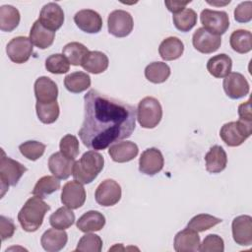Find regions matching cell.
I'll return each instance as SVG.
<instances>
[{
	"mask_svg": "<svg viewBox=\"0 0 252 252\" xmlns=\"http://www.w3.org/2000/svg\"><path fill=\"white\" fill-rule=\"evenodd\" d=\"M104 158L95 151L86 152L73 166V177L82 184H90L102 170Z\"/></svg>",
	"mask_w": 252,
	"mask_h": 252,
	"instance_id": "3957f363",
	"label": "cell"
},
{
	"mask_svg": "<svg viewBox=\"0 0 252 252\" xmlns=\"http://www.w3.org/2000/svg\"><path fill=\"white\" fill-rule=\"evenodd\" d=\"M102 248L101 238L94 233H87L79 240L75 251L80 252H100Z\"/></svg>",
	"mask_w": 252,
	"mask_h": 252,
	"instance_id": "ab89813d",
	"label": "cell"
},
{
	"mask_svg": "<svg viewBox=\"0 0 252 252\" xmlns=\"http://www.w3.org/2000/svg\"><path fill=\"white\" fill-rule=\"evenodd\" d=\"M222 87L226 95L232 99H238L249 94L250 87L246 78L238 72H230L224 77Z\"/></svg>",
	"mask_w": 252,
	"mask_h": 252,
	"instance_id": "5bb4252c",
	"label": "cell"
},
{
	"mask_svg": "<svg viewBox=\"0 0 252 252\" xmlns=\"http://www.w3.org/2000/svg\"><path fill=\"white\" fill-rule=\"evenodd\" d=\"M172 20L177 30L186 32L192 30L197 24V14L193 9L185 8L182 11L173 14Z\"/></svg>",
	"mask_w": 252,
	"mask_h": 252,
	"instance_id": "d590c367",
	"label": "cell"
},
{
	"mask_svg": "<svg viewBox=\"0 0 252 252\" xmlns=\"http://www.w3.org/2000/svg\"><path fill=\"white\" fill-rule=\"evenodd\" d=\"M206 169L210 173H220L226 167L227 156L222 147L215 145L205 156Z\"/></svg>",
	"mask_w": 252,
	"mask_h": 252,
	"instance_id": "603a6c76",
	"label": "cell"
},
{
	"mask_svg": "<svg viewBox=\"0 0 252 252\" xmlns=\"http://www.w3.org/2000/svg\"><path fill=\"white\" fill-rule=\"evenodd\" d=\"M232 68L231 58L224 54L220 53L213 56L207 62V70L215 78H224L230 72Z\"/></svg>",
	"mask_w": 252,
	"mask_h": 252,
	"instance_id": "d4e9b609",
	"label": "cell"
},
{
	"mask_svg": "<svg viewBox=\"0 0 252 252\" xmlns=\"http://www.w3.org/2000/svg\"><path fill=\"white\" fill-rule=\"evenodd\" d=\"M21 16L17 8L11 5L0 7V30L2 32H12L20 24Z\"/></svg>",
	"mask_w": 252,
	"mask_h": 252,
	"instance_id": "f546056e",
	"label": "cell"
},
{
	"mask_svg": "<svg viewBox=\"0 0 252 252\" xmlns=\"http://www.w3.org/2000/svg\"><path fill=\"white\" fill-rule=\"evenodd\" d=\"M108 32L116 37L129 35L134 27V21L130 13L124 10H114L108 15Z\"/></svg>",
	"mask_w": 252,
	"mask_h": 252,
	"instance_id": "ba28073f",
	"label": "cell"
},
{
	"mask_svg": "<svg viewBox=\"0 0 252 252\" xmlns=\"http://www.w3.org/2000/svg\"><path fill=\"white\" fill-rule=\"evenodd\" d=\"M108 57L101 51H90L82 62V67L87 72L99 74L104 72L108 67Z\"/></svg>",
	"mask_w": 252,
	"mask_h": 252,
	"instance_id": "83f0119b",
	"label": "cell"
},
{
	"mask_svg": "<svg viewBox=\"0 0 252 252\" xmlns=\"http://www.w3.org/2000/svg\"><path fill=\"white\" fill-rule=\"evenodd\" d=\"M16 230V226L10 218L0 216V234L2 241L13 236Z\"/></svg>",
	"mask_w": 252,
	"mask_h": 252,
	"instance_id": "f6af8a7d",
	"label": "cell"
},
{
	"mask_svg": "<svg viewBox=\"0 0 252 252\" xmlns=\"http://www.w3.org/2000/svg\"><path fill=\"white\" fill-rule=\"evenodd\" d=\"M176 252H195L200 248V236L197 231L186 227L176 233L173 241Z\"/></svg>",
	"mask_w": 252,
	"mask_h": 252,
	"instance_id": "d6986e66",
	"label": "cell"
},
{
	"mask_svg": "<svg viewBox=\"0 0 252 252\" xmlns=\"http://www.w3.org/2000/svg\"><path fill=\"white\" fill-rule=\"evenodd\" d=\"M68 241V234L63 229L49 228L41 236L40 243L47 252H57L63 249Z\"/></svg>",
	"mask_w": 252,
	"mask_h": 252,
	"instance_id": "7402d4cb",
	"label": "cell"
},
{
	"mask_svg": "<svg viewBox=\"0 0 252 252\" xmlns=\"http://www.w3.org/2000/svg\"><path fill=\"white\" fill-rule=\"evenodd\" d=\"M232 236L236 244L250 246L252 244V218L241 215L233 219L231 223Z\"/></svg>",
	"mask_w": 252,
	"mask_h": 252,
	"instance_id": "2e32d148",
	"label": "cell"
},
{
	"mask_svg": "<svg viewBox=\"0 0 252 252\" xmlns=\"http://www.w3.org/2000/svg\"><path fill=\"white\" fill-rule=\"evenodd\" d=\"M200 20L205 30L218 35L223 34L229 28V18L224 11L205 9L201 12Z\"/></svg>",
	"mask_w": 252,
	"mask_h": 252,
	"instance_id": "52a82bcc",
	"label": "cell"
},
{
	"mask_svg": "<svg viewBox=\"0 0 252 252\" xmlns=\"http://www.w3.org/2000/svg\"><path fill=\"white\" fill-rule=\"evenodd\" d=\"M60 188V181L57 177L54 175H45L42 176L37 180L35 183L33 190H32V195L37 196L41 199L46 198L48 195L54 193Z\"/></svg>",
	"mask_w": 252,
	"mask_h": 252,
	"instance_id": "836d02e7",
	"label": "cell"
},
{
	"mask_svg": "<svg viewBox=\"0 0 252 252\" xmlns=\"http://www.w3.org/2000/svg\"><path fill=\"white\" fill-rule=\"evenodd\" d=\"M161 118L162 107L157 98L146 96L140 100L137 108V119L143 128H155L158 125Z\"/></svg>",
	"mask_w": 252,
	"mask_h": 252,
	"instance_id": "277c9868",
	"label": "cell"
},
{
	"mask_svg": "<svg viewBox=\"0 0 252 252\" xmlns=\"http://www.w3.org/2000/svg\"><path fill=\"white\" fill-rule=\"evenodd\" d=\"M86 201V191L82 183L77 180L68 181L61 191V202L71 210L79 209Z\"/></svg>",
	"mask_w": 252,
	"mask_h": 252,
	"instance_id": "8fae6325",
	"label": "cell"
},
{
	"mask_svg": "<svg viewBox=\"0 0 252 252\" xmlns=\"http://www.w3.org/2000/svg\"><path fill=\"white\" fill-rule=\"evenodd\" d=\"M234 19L238 23H248L252 19V2H241L234 9Z\"/></svg>",
	"mask_w": 252,
	"mask_h": 252,
	"instance_id": "ee69618b",
	"label": "cell"
},
{
	"mask_svg": "<svg viewBox=\"0 0 252 252\" xmlns=\"http://www.w3.org/2000/svg\"><path fill=\"white\" fill-rule=\"evenodd\" d=\"M74 22L80 30L88 33H96L102 28L100 15L91 9H84L77 12L74 16Z\"/></svg>",
	"mask_w": 252,
	"mask_h": 252,
	"instance_id": "e0dca14e",
	"label": "cell"
},
{
	"mask_svg": "<svg viewBox=\"0 0 252 252\" xmlns=\"http://www.w3.org/2000/svg\"><path fill=\"white\" fill-rule=\"evenodd\" d=\"M84 121L78 134L91 150H104L129 138L135 130L134 105L90 90L84 96Z\"/></svg>",
	"mask_w": 252,
	"mask_h": 252,
	"instance_id": "6da1fadb",
	"label": "cell"
},
{
	"mask_svg": "<svg viewBox=\"0 0 252 252\" xmlns=\"http://www.w3.org/2000/svg\"><path fill=\"white\" fill-rule=\"evenodd\" d=\"M164 164V158L161 152L157 148H149L145 150L139 159L140 172L153 176L158 173Z\"/></svg>",
	"mask_w": 252,
	"mask_h": 252,
	"instance_id": "4fadbf2b",
	"label": "cell"
},
{
	"mask_svg": "<svg viewBox=\"0 0 252 252\" xmlns=\"http://www.w3.org/2000/svg\"><path fill=\"white\" fill-rule=\"evenodd\" d=\"M191 1H165L164 4L167 7L168 11L172 12L173 14H176L183 9H185V6L189 4Z\"/></svg>",
	"mask_w": 252,
	"mask_h": 252,
	"instance_id": "7dc6e473",
	"label": "cell"
},
{
	"mask_svg": "<svg viewBox=\"0 0 252 252\" xmlns=\"http://www.w3.org/2000/svg\"><path fill=\"white\" fill-rule=\"evenodd\" d=\"M55 38V32L45 29L39 20H36L30 31V39L39 49H45L52 45Z\"/></svg>",
	"mask_w": 252,
	"mask_h": 252,
	"instance_id": "cb8c5ba5",
	"label": "cell"
},
{
	"mask_svg": "<svg viewBox=\"0 0 252 252\" xmlns=\"http://www.w3.org/2000/svg\"><path fill=\"white\" fill-rule=\"evenodd\" d=\"M229 43L234 51L248 53L252 49V34L246 30H236L230 34Z\"/></svg>",
	"mask_w": 252,
	"mask_h": 252,
	"instance_id": "1f68e13d",
	"label": "cell"
},
{
	"mask_svg": "<svg viewBox=\"0 0 252 252\" xmlns=\"http://www.w3.org/2000/svg\"><path fill=\"white\" fill-rule=\"evenodd\" d=\"M36 114L38 119L44 124H51L55 122L59 116V104L56 101L53 102H36L35 104Z\"/></svg>",
	"mask_w": 252,
	"mask_h": 252,
	"instance_id": "8d00e7d4",
	"label": "cell"
},
{
	"mask_svg": "<svg viewBox=\"0 0 252 252\" xmlns=\"http://www.w3.org/2000/svg\"><path fill=\"white\" fill-rule=\"evenodd\" d=\"M45 68L52 74H65L70 70V63L63 54H52L45 60Z\"/></svg>",
	"mask_w": 252,
	"mask_h": 252,
	"instance_id": "f35d334b",
	"label": "cell"
},
{
	"mask_svg": "<svg viewBox=\"0 0 252 252\" xmlns=\"http://www.w3.org/2000/svg\"><path fill=\"white\" fill-rule=\"evenodd\" d=\"M121 187L113 179H105L96 187L95 202L102 207H110L117 204L121 199Z\"/></svg>",
	"mask_w": 252,
	"mask_h": 252,
	"instance_id": "9c48e42d",
	"label": "cell"
},
{
	"mask_svg": "<svg viewBox=\"0 0 252 252\" xmlns=\"http://www.w3.org/2000/svg\"><path fill=\"white\" fill-rule=\"evenodd\" d=\"M170 76L169 66L160 61H156L149 64L145 68V77L148 81L154 84H160L165 82Z\"/></svg>",
	"mask_w": 252,
	"mask_h": 252,
	"instance_id": "4dcf8cb0",
	"label": "cell"
},
{
	"mask_svg": "<svg viewBox=\"0 0 252 252\" xmlns=\"http://www.w3.org/2000/svg\"><path fill=\"white\" fill-rule=\"evenodd\" d=\"M45 148V145L38 141H27L19 146L21 154L30 160H36L41 158Z\"/></svg>",
	"mask_w": 252,
	"mask_h": 252,
	"instance_id": "60d3db41",
	"label": "cell"
},
{
	"mask_svg": "<svg viewBox=\"0 0 252 252\" xmlns=\"http://www.w3.org/2000/svg\"><path fill=\"white\" fill-rule=\"evenodd\" d=\"M207 2H208L209 4H211V5H226V4H228L230 1L228 0V1H225V2H222V3H221V2H220H220H214V1H213V2L207 1Z\"/></svg>",
	"mask_w": 252,
	"mask_h": 252,
	"instance_id": "c3c4849f",
	"label": "cell"
},
{
	"mask_svg": "<svg viewBox=\"0 0 252 252\" xmlns=\"http://www.w3.org/2000/svg\"><path fill=\"white\" fill-rule=\"evenodd\" d=\"M34 95L36 102H53L57 100L58 87L54 81L46 76L39 77L34 82Z\"/></svg>",
	"mask_w": 252,
	"mask_h": 252,
	"instance_id": "ac0fdd59",
	"label": "cell"
},
{
	"mask_svg": "<svg viewBox=\"0 0 252 252\" xmlns=\"http://www.w3.org/2000/svg\"><path fill=\"white\" fill-rule=\"evenodd\" d=\"M27 171V167L19 161L6 157L2 150L0 159V183H1V198L4 196L9 186H16Z\"/></svg>",
	"mask_w": 252,
	"mask_h": 252,
	"instance_id": "5b68a950",
	"label": "cell"
},
{
	"mask_svg": "<svg viewBox=\"0 0 252 252\" xmlns=\"http://www.w3.org/2000/svg\"><path fill=\"white\" fill-rule=\"evenodd\" d=\"M139 153L138 146L131 141L117 142L109 146L108 155L115 162H127L134 159Z\"/></svg>",
	"mask_w": 252,
	"mask_h": 252,
	"instance_id": "ffe728a7",
	"label": "cell"
},
{
	"mask_svg": "<svg viewBox=\"0 0 252 252\" xmlns=\"http://www.w3.org/2000/svg\"><path fill=\"white\" fill-rule=\"evenodd\" d=\"M62 52L71 65L79 66V65H82L84 58L90 51L83 43L73 41V42L67 43L63 47Z\"/></svg>",
	"mask_w": 252,
	"mask_h": 252,
	"instance_id": "e575fe53",
	"label": "cell"
},
{
	"mask_svg": "<svg viewBox=\"0 0 252 252\" xmlns=\"http://www.w3.org/2000/svg\"><path fill=\"white\" fill-rule=\"evenodd\" d=\"M75 159L66 158L61 152L54 153L48 159V168L50 172L58 179H67L73 173Z\"/></svg>",
	"mask_w": 252,
	"mask_h": 252,
	"instance_id": "44dd1931",
	"label": "cell"
},
{
	"mask_svg": "<svg viewBox=\"0 0 252 252\" xmlns=\"http://www.w3.org/2000/svg\"><path fill=\"white\" fill-rule=\"evenodd\" d=\"M224 250L223 239L217 234L207 235L200 243L199 251L202 252H222Z\"/></svg>",
	"mask_w": 252,
	"mask_h": 252,
	"instance_id": "7bdbcfd3",
	"label": "cell"
},
{
	"mask_svg": "<svg viewBox=\"0 0 252 252\" xmlns=\"http://www.w3.org/2000/svg\"><path fill=\"white\" fill-rule=\"evenodd\" d=\"M6 52L12 62L23 64L30 59L32 53V43L30 37L16 36L8 42Z\"/></svg>",
	"mask_w": 252,
	"mask_h": 252,
	"instance_id": "30bf717a",
	"label": "cell"
},
{
	"mask_svg": "<svg viewBox=\"0 0 252 252\" xmlns=\"http://www.w3.org/2000/svg\"><path fill=\"white\" fill-rule=\"evenodd\" d=\"M221 221V219L216 218L209 214H199L189 220V222L187 223V227L197 232H202L212 228L213 226L220 223Z\"/></svg>",
	"mask_w": 252,
	"mask_h": 252,
	"instance_id": "74e56055",
	"label": "cell"
},
{
	"mask_svg": "<svg viewBox=\"0 0 252 252\" xmlns=\"http://www.w3.org/2000/svg\"><path fill=\"white\" fill-rule=\"evenodd\" d=\"M60 152L68 158L75 159L79 155V141L76 136L67 134L61 140L59 144Z\"/></svg>",
	"mask_w": 252,
	"mask_h": 252,
	"instance_id": "b9f144b4",
	"label": "cell"
},
{
	"mask_svg": "<svg viewBox=\"0 0 252 252\" xmlns=\"http://www.w3.org/2000/svg\"><path fill=\"white\" fill-rule=\"evenodd\" d=\"M76 224L83 232L98 231L104 226L105 218L98 211H89L79 218Z\"/></svg>",
	"mask_w": 252,
	"mask_h": 252,
	"instance_id": "4316f807",
	"label": "cell"
},
{
	"mask_svg": "<svg viewBox=\"0 0 252 252\" xmlns=\"http://www.w3.org/2000/svg\"><path fill=\"white\" fill-rule=\"evenodd\" d=\"M50 206L41 198L34 196L27 200L18 214V220L24 230L28 232L36 231L42 224L45 214Z\"/></svg>",
	"mask_w": 252,
	"mask_h": 252,
	"instance_id": "7a4b0ae2",
	"label": "cell"
},
{
	"mask_svg": "<svg viewBox=\"0 0 252 252\" xmlns=\"http://www.w3.org/2000/svg\"><path fill=\"white\" fill-rule=\"evenodd\" d=\"M192 43L196 50L204 54H210L217 51L221 44L220 35L210 32L204 28H199L193 33Z\"/></svg>",
	"mask_w": 252,
	"mask_h": 252,
	"instance_id": "7c38bea8",
	"label": "cell"
},
{
	"mask_svg": "<svg viewBox=\"0 0 252 252\" xmlns=\"http://www.w3.org/2000/svg\"><path fill=\"white\" fill-rule=\"evenodd\" d=\"M38 20L45 29L56 32L64 23V12L57 3L50 2L41 8Z\"/></svg>",
	"mask_w": 252,
	"mask_h": 252,
	"instance_id": "9a60e30c",
	"label": "cell"
},
{
	"mask_svg": "<svg viewBox=\"0 0 252 252\" xmlns=\"http://www.w3.org/2000/svg\"><path fill=\"white\" fill-rule=\"evenodd\" d=\"M252 134V122L237 120L225 123L220 130L221 140L229 147H238Z\"/></svg>",
	"mask_w": 252,
	"mask_h": 252,
	"instance_id": "8992f818",
	"label": "cell"
},
{
	"mask_svg": "<svg viewBox=\"0 0 252 252\" xmlns=\"http://www.w3.org/2000/svg\"><path fill=\"white\" fill-rule=\"evenodd\" d=\"M238 115L240 120H244L247 122H252V113H251V99L249 98L247 101L242 102L238 106Z\"/></svg>",
	"mask_w": 252,
	"mask_h": 252,
	"instance_id": "bcb514c9",
	"label": "cell"
},
{
	"mask_svg": "<svg viewBox=\"0 0 252 252\" xmlns=\"http://www.w3.org/2000/svg\"><path fill=\"white\" fill-rule=\"evenodd\" d=\"M184 44L176 36H169L164 38L158 47L160 57L165 61L176 60L183 54Z\"/></svg>",
	"mask_w": 252,
	"mask_h": 252,
	"instance_id": "484cf974",
	"label": "cell"
},
{
	"mask_svg": "<svg viewBox=\"0 0 252 252\" xmlns=\"http://www.w3.org/2000/svg\"><path fill=\"white\" fill-rule=\"evenodd\" d=\"M75 221V214L68 207H61L57 209L49 217V223L52 227L57 229H67L73 225Z\"/></svg>",
	"mask_w": 252,
	"mask_h": 252,
	"instance_id": "d6a6232c",
	"label": "cell"
},
{
	"mask_svg": "<svg viewBox=\"0 0 252 252\" xmlns=\"http://www.w3.org/2000/svg\"><path fill=\"white\" fill-rule=\"evenodd\" d=\"M65 88L73 94H79L91 87V77L85 72H74L64 79Z\"/></svg>",
	"mask_w": 252,
	"mask_h": 252,
	"instance_id": "f1b7e54d",
	"label": "cell"
}]
</instances>
